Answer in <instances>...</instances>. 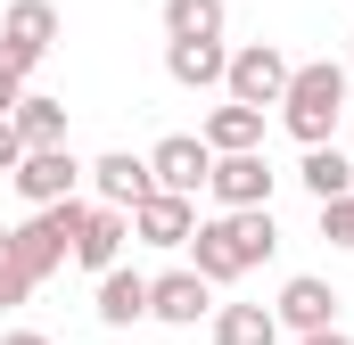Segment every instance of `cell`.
<instances>
[{
    "label": "cell",
    "instance_id": "2",
    "mask_svg": "<svg viewBox=\"0 0 354 345\" xmlns=\"http://www.w3.org/2000/svg\"><path fill=\"white\" fill-rule=\"evenodd\" d=\"M346 66H330V58H305V66H288V90H280V124H288V140L297 148H338V115H346Z\"/></svg>",
    "mask_w": 354,
    "mask_h": 345
},
{
    "label": "cell",
    "instance_id": "24",
    "mask_svg": "<svg viewBox=\"0 0 354 345\" xmlns=\"http://www.w3.org/2000/svg\"><path fill=\"white\" fill-rule=\"evenodd\" d=\"M17 165H25V132L0 115V172H17Z\"/></svg>",
    "mask_w": 354,
    "mask_h": 345
},
{
    "label": "cell",
    "instance_id": "19",
    "mask_svg": "<svg viewBox=\"0 0 354 345\" xmlns=\"http://www.w3.org/2000/svg\"><path fill=\"white\" fill-rule=\"evenodd\" d=\"M214 345H280L272 304H214Z\"/></svg>",
    "mask_w": 354,
    "mask_h": 345
},
{
    "label": "cell",
    "instance_id": "3",
    "mask_svg": "<svg viewBox=\"0 0 354 345\" xmlns=\"http://www.w3.org/2000/svg\"><path fill=\"white\" fill-rule=\"evenodd\" d=\"M91 222V197H66V206H41V214H25L8 239H17V263H25V279L41 288V279H58L66 263H75V239H83Z\"/></svg>",
    "mask_w": 354,
    "mask_h": 345
},
{
    "label": "cell",
    "instance_id": "13",
    "mask_svg": "<svg viewBox=\"0 0 354 345\" xmlns=\"http://www.w3.org/2000/svg\"><path fill=\"white\" fill-rule=\"evenodd\" d=\"M132 239H140V247H189V239H198V206L157 189L149 206H132Z\"/></svg>",
    "mask_w": 354,
    "mask_h": 345
},
{
    "label": "cell",
    "instance_id": "16",
    "mask_svg": "<svg viewBox=\"0 0 354 345\" xmlns=\"http://www.w3.org/2000/svg\"><path fill=\"white\" fill-rule=\"evenodd\" d=\"M223 66H231L223 41H165V75L181 90H223Z\"/></svg>",
    "mask_w": 354,
    "mask_h": 345
},
{
    "label": "cell",
    "instance_id": "6",
    "mask_svg": "<svg viewBox=\"0 0 354 345\" xmlns=\"http://www.w3.org/2000/svg\"><path fill=\"white\" fill-rule=\"evenodd\" d=\"M338 288L322 279V271H297L288 288H280V304H272V321L288 329V337H322V329H338Z\"/></svg>",
    "mask_w": 354,
    "mask_h": 345
},
{
    "label": "cell",
    "instance_id": "7",
    "mask_svg": "<svg viewBox=\"0 0 354 345\" xmlns=\"http://www.w3.org/2000/svg\"><path fill=\"white\" fill-rule=\"evenodd\" d=\"M83 181H91V197H99V206H115V214H132V206H149V197H157L149 157H132V148H107V157H91Z\"/></svg>",
    "mask_w": 354,
    "mask_h": 345
},
{
    "label": "cell",
    "instance_id": "12",
    "mask_svg": "<svg viewBox=\"0 0 354 345\" xmlns=\"http://www.w3.org/2000/svg\"><path fill=\"white\" fill-rule=\"evenodd\" d=\"M124 247H132V214H115V206L91 197V222H83V239H75V263H83L91 279H107V271L124 263Z\"/></svg>",
    "mask_w": 354,
    "mask_h": 345
},
{
    "label": "cell",
    "instance_id": "20",
    "mask_svg": "<svg viewBox=\"0 0 354 345\" xmlns=\"http://www.w3.org/2000/svg\"><path fill=\"white\" fill-rule=\"evenodd\" d=\"M165 41H223V0H165Z\"/></svg>",
    "mask_w": 354,
    "mask_h": 345
},
{
    "label": "cell",
    "instance_id": "5",
    "mask_svg": "<svg viewBox=\"0 0 354 345\" xmlns=\"http://www.w3.org/2000/svg\"><path fill=\"white\" fill-rule=\"evenodd\" d=\"M8 181H17V197L41 214V206L83 197V157H75V148H25V165L8 172Z\"/></svg>",
    "mask_w": 354,
    "mask_h": 345
},
{
    "label": "cell",
    "instance_id": "22",
    "mask_svg": "<svg viewBox=\"0 0 354 345\" xmlns=\"http://www.w3.org/2000/svg\"><path fill=\"white\" fill-rule=\"evenodd\" d=\"M322 239H330V247H354V197L322 206Z\"/></svg>",
    "mask_w": 354,
    "mask_h": 345
},
{
    "label": "cell",
    "instance_id": "8",
    "mask_svg": "<svg viewBox=\"0 0 354 345\" xmlns=\"http://www.w3.org/2000/svg\"><path fill=\"white\" fill-rule=\"evenodd\" d=\"M272 181H280V172L264 165V148H256V157H214V172H206V189H214L223 214H264Z\"/></svg>",
    "mask_w": 354,
    "mask_h": 345
},
{
    "label": "cell",
    "instance_id": "11",
    "mask_svg": "<svg viewBox=\"0 0 354 345\" xmlns=\"http://www.w3.org/2000/svg\"><path fill=\"white\" fill-rule=\"evenodd\" d=\"M206 313H214V288H206V279H198L189 263L149 279V321H165V329H198Z\"/></svg>",
    "mask_w": 354,
    "mask_h": 345
},
{
    "label": "cell",
    "instance_id": "18",
    "mask_svg": "<svg viewBox=\"0 0 354 345\" xmlns=\"http://www.w3.org/2000/svg\"><path fill=\"white\" fill-rule=\"evenodd\" d=\"M297 181L313 189V206H338V197H354V165H346V148H305Z\"/></svg>",
    "mask_w": 354,
    "mask_h": 345
},
{
    "label": "cell",
    "instance_id": "4",
    "mask_svg": "<svg viewBox=\"0 0 354 345\" xmlns=\"http://www.w3.org/2000/svg\"><path fill=\"white\" fill-rule=\"evenodd\" d=\"M280 90H288V58H280L272 41H239L231 66H223V99L264 115V107H280Z\"/></svg>",
    "mask_w": 354,
    "mask_h": 345
},
{
    "label": "cell",
    "instance_id": "21",
    "mask_svg": "<svg viewBox=\"0 0 354 345\" xmlns=\"http://www.w3.org/2000/svg\"><path fill=\"white\" fill-rule=\"evenodd\" d=\"M17 304H33V279H25V263H17V239L0 230V313H17Z\"/></svg>",
    "mask_w": 354,
    "mask_h": 345
},
{
    "label": "cell",
    "instance_id": "1",
    "mask_svg": "<svg viewBox=\"0 0 354 345\" xmlns=\"http://www.w3.org/2000/svg\"><path fill=\"white\" fill-rule=\"evenodd\" d=\"M272 247H280L272 206L264 214H214V222H198V239H189V271H198L206 288H231V279H248L256 263H272Z\"/></svg>",
    "mask_w": 354,
    "mask_h": 345
},
{
    "label": "cell",
    "instance_id": "15",
    "mask_svg": "<svg viewBox=\"0 0 354 345\" xmlns=\"http://www.w3.org/2000/svg\"><path fill=\"white\" fill-rule=\"evenodd\" d=\"M91 313H99V329H132V321H149V271H124V263H115V271L99 279V304H91Z\"/></svg>",
    "mask_w": 354,
    "mask_h": 345
},
{
    "label": "cell",
    "instance_id": "23",
    "mask_svg": "<svg viewBox=\"0 0 354 345\" xmlns=\"http://www.w3.org/2000/svg\"><path fill=\"white\" fill-rule=\"evenodd\" d=\"M17 99H25V66L0 50V115H17Z\"/></svg>",
    "mask_w": 354,
    "mask_h": 345
},
{
    "label": "cell",
    "instance_id": "9",
    "mask_svg": "<svg viewBox=\"0 0 354 345\" xmlns=\"http://www.w3.org/2000/svg\"><path fill=\"white\" fill-rule=\"evenodd\" d=\"M0 50L33 75V66L58 50V8H50V0H8V8H0Z\"/></svg>",
    "mask_w": 354,
    "mask_h": 345
},
{
    "label": "cell",
    "instance_id": "17",
    "mask_svg": "<svg viewBox=\"0 0 354 345\" xmlns=\"http://www.w3.org/2000/svg\"><path fill=\"white\" fill-rule=\"evenodd\" d=\"M8 124L25 132V148H66V99H50V90H25Z\"/></svg>",
    "mask_w": 354,
    "mask_h": 345
},
{
    "label": "cell",
    "instance_id": "26",
    "mask_svg": "<svg viewBox=\"0 0 354 345\" xmlns=\"http://www.w3.org/2000/svg\"><path fill=\"white\" fill-rule=\"evenodd\" d=\"M297 345H354L346 329H322V337H297Z\"/></svg>",
    "mask_w": 354,
    "mask_h": 345
},
{
    "label": "cell",
    "instance_id": "10",
    "mask_svg": "<svg viewBox=\"0 0 354 345\" xmlns=\"http://www.w3.org/2000/svg\"><path fill=\"white\" fill-rule=\"evenodd\" d=\"M206 172H214V157H206V140H198V132H165V140L149 148V181H157L165 197H198V189H206Z\"/></svg>",
    "mask_w": 354,
    "mask_h": 345
},
{
    "label": "cell",
    "instance_id": "14",
    "mask_svg": "<svg viewBox=\"0 0 354 345\" xmlns=\"http://www.w3.org/2000/svg\"><path fill=\"white\" fill-rule=\"evenodd\" d=\"M198 140H206V157H256L264 148V115L256 107H206V124H198Z\"/></svg>",
    "mask_w": 354,
    "mask_h": 345
},
{
    "label": "cell",
    "instance_id": "27",
    "mask_svg": "<svg viewBox=\"0 0 354 345\" xmlns=\"http://www.w3.org/2000/svg\"><path fill=\"white\" fill-rule=\"evenodd\" d=\"M346 83H354V41H346Z\"/></svg>",
    "mask_w": 354,
    "mask_h": 345
},
{
    "label": "cell",
    "instance_id": "25",
    "mask_svg": "<svg viewBox=\"0 0 354 345\" xmlns=\"http://www.w3.org/2000/svg\"><path fill=\"white\" fill-rule=\"evenodd\" d=\"M0 345H50V337H41V329H8Z\"/></svg>",
    "mask_w": 354,
    "mask_h": 345
}]
</instances>
